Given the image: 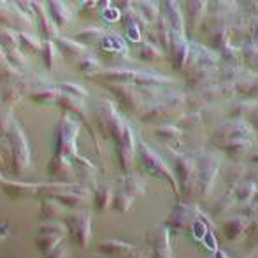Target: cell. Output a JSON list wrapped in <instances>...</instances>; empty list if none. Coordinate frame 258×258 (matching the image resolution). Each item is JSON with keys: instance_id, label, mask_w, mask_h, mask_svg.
Instances as JSON below:
<instances>
[{"instance_id": "obj_1", "label": "cell", "mask_w": 258, "mask_h": 258, "mask_svg": "<svg viewBox=\"0 0 258 258\" xmlns=\"http://www.w3.org/2000/svg\"><path fill=\"white\" fill-rule=\"evenodd\" d=\"M0 162L4 169H9L14 176H23L32 165L30 148L23 126L14 119L7 134L2 136L0 146Z\"/></svg>"}, {"instance_id": "obj_39", "label": "cell", "mask_w": 258, "mask_h": 258, "mask_svg": "<svg viewBox=\"0 0 258 258\" xmlns=\"http://www.w3.org/2000/svg\"><path fill=\"white\" fill-rule=\"evenodd\" d=\"M163 49L160 48V46L153 44L151 41L144 42L143 46H141L139 49V58L144 61H162L163 60Z\"/></svg>"}, {"instance_id": "obj_15", "label": "cell", "mask_w": 258, "mask_h": 258, "mask_svg": "<svg viewBox=\"0 0 258 258\" xmlns=\"http://www.w3.org/2000/svg\"><path fill=\"white\" fill-rule=\"evenodd\" d=\"M41 183H28V181H9L2 176V191L9 199H28L37 197Z\"/></svg>"}, {"instance_id": "obj_8", "label": "cell", "mask_w": 258, "mask_h": 258, "mask_svg": "<svg viewBox=\"0 0 258 258\" xmlns=\"http://www.w3.org/2000/svg\"><path fill=\"white\" fill-rule=\"evenodd\" d=\"M114 146H116V155H118L121 172L123 174L134 172V167H136V160H137V136L132 130V126L126 125L125 134H123V137Z\"/></svg>"}, {"instance_id": "obj_25", "label": "cell", "mask_w": 258, "mask_h": 258, "mask_svg": "<svg viewBox=\"0 0 258 258\" xmlns=\"http://www.w3.org/2000/svg\"><path fill=\"white\" fill-rule=\"evenodd\" d=\"M112 199H114V190L111 184H102L93 190V207L97 213H105L109 207H112Z\"/></svg>"}, {"instance_id": "obj_9", "label": "cell", "mask_w": 258, "mask_h": 258, "mask_svg": "<svg viewBox=\"0 0 258 258\" xmlns=\"http://www.w3.org/2000/svg\"><path fill=\"white\" fill-rule=\"evenodd\" d=\"M146 242L151 249V255L156 258H170L172 256V246H170L169 227L165 223H160L150 228L146 234Z\"/></svg>"}, {"instance_id": "obj_43", "label": "cell", "mask_w": 258, "mask_h": 258, "mask_svg": "<svg viewBox=\"0 0 258 258\" xmlns=\"http://www.w3.org/2000/svg\"><path fill=\"white\" fill-rule=\"evenodd\" d=\"M102 18L109 23H114V21L121 20V9L119 7H107V9L102 13Z\"/></svg>"}, {"instance_id": "obj_26", "label": "cell", "mask_w": 258, "mask_h": 258, "mask_svg": "<svg viewBox=\"0 0 258 258\" xmlns=\"http://www.w3.org/2000/svg\"><path fill=\"white\" fill-rule=\"evenodd\" d=\"M54 104H56L61 111L74 112V114H78V116L88 112V111H86V107H85V102H83V97L71 95V93L61 92L60 95H58V99H56V102H54Z\"/></svg>"}, {"instance_id": "obj_27", "label": "cell", "mask_w": 258, "mask_h": 258, "mask_svg": "<svg viewBox=\"0 0 258 258\" xmlns=\"http://www.w3.org/2000/svg\"><path fill=\"white\" fill-rule=\"evenodd\" d=\"M46 7H48L49 14H51L54 23L58 25V28L71 23L72 13L69 11V7L65 6L61 0H46Z\"/></svg>"}, {"instance_id": "obj_11", "label": "cell", "mask_w": 258, "mask_h": 258, "mask_svg": "<svg viewBox=\"0 0 258 258\" xmlns=\"http://www.w3.org/2000/svg\"><path fill=\"white\" fill-rule=\"evenodd\" d=\"M220 169V160L214 155H204L197 162V176H199V191L207 195L213 188L214 177Z\"/></svg>"}, {"instance_id": "obj_14", "label": "cell", "mask_w": 258, "mask_h": 258, "mask_svg": "<svg viewBox=\"0 0 258 258\" xmlns=\"http://www.w3.org/2000/svg\"><path fill=\"white\" fill-rule=\"evenodd\" d=\"M137 69L134 67H107L99 71L97 74H93L90 79H93L95 83H132L134 76H136Z\"/></svg>"}, {"instance_id": "obj_4", "label": "cell", "mask_w": 258, "mask_h": 258, "mask_svg": "<svg viewBox=\"0 0 258 258\" xmlns=\"http://www.w3.org/2000/svg\"><path fill=\"white\" fill-rule=\"evenodd\" d=\"M81 121L74 119L67 111L60 116L56 123V128H54V150L53 153L65 155L69 158H74L79 155L78 148V137L79 130H81Z\"/></svg>"}, {"instance_id": "obj_44", "label": "cell", "mask_w": 258, "mask_h": 258, "mask_svg": "<svg viewBox=\"0 0 258 258\" xmlns=\"http://www.w3.org/2000/svg\"><path fill=\"white\" fill-rule=\"evenodd\" d=\"M13 4L21 9L23 13H27L28 16H34L35 14V9H34V0H13Z\"/></svg>"}, {"instance_id": "obj_10", "label": "cell", "mask_w": 258, "mask_h": 258, "mask_svg": "<svg viewBox=\"0 0 258 258\" xmlns=\"http://www.w3.org/2000/svg\"><path fill=\"white\" fill-rule=\"evenodd\" d=\"M48 176L53 181H61V183H76L78 176H76V169L72 158L65 155L53 153V156L48 162Z\"/></svg>"}, {"instance_id": "obj_35", "label": "cell", "mask_w": 258, "mask_h": 258, "mask_svg": "<svg viewBox=\"0 0 258 258\" xmlns=\"http://www.w3.org/2000/svg\"><path fill=\"white\" fill-rule=\"evenodd\" d=\"M134 195H130L128 191L125 190V188L119 184V188L114 191V199H112V209L116 211V213H126V211L132 207L134 204Z\"/></svg>"}, {"instance_id": "obj_3", "label": "cell", "mask_w": 258, "mask_h": 258, "mask_svg": "<svg viewBox=\"0 0 258 258\" xmlns=\"http://www.w3.org/2000/svg\"><path fill=\"white\" fill-rule=\"evenodd\" d=\"M137 160H139L141 167L143 170H146L150 176L158 177L162 181H167L172 191L176 194V197L181 195V186H179V181H177L176 174L174 170L163 162V158L160 156L150 144H146L139 136H137Z\"/></svg>"}, {"instance_id": "obj_40", "label": "cell", "mask_w": 258, "mask_h": 258, "mask_svg": "<svg viewBox=\"0 0 258 258\" xmlns=\"http://www.w3.org/2000/svg\"><path fill=\"white\" fill-rule=\"evenodd\" d=\"M244 230V221L241 218H234V220H228L227 223L223 225V232L228 239H237L239 235Z\"/></svg>"}, {"instance_id": "obj_7", "label": "cell", "mask_w": 258, "mask_h": 258, "mask_svg": "<svg viewBox=\"0 0 258 258\" xmlns=\"http://www.w3.org/2000/svg\"><path fill=\"white\" fill-rule=\"evenodd\" d=\"M174 174L181 186V195L191 197L199 188V176H197V162L190 155L181 153L174 160Z\"/></svg>"}, {"instance_id": "obj_45", "label": "cell", "mask_w": 258, "mask_h": 258, "mask_svg": "<svg viewBox=\"0 0 258 258\" xmlns=\"http://www.w3.org/2000/svg\"><path fill=\"white\" fill-rule=\"evenodd\" d=\"M253 190H255V186L251 183H241L235 190V195H237V199L244 201L246 197H249V194H253Z\"/></svg>"}, {"instance_id": "obj_5", "label": "cell", "mask_w": 258, "mask_h": 258, "mask_svg": "<svg viewBox=\"0 0 258 258\" xmlns=\"http://www.w3.org/2000/svg\"><path fill=\"white\" fill-rule=\"evenodd\" d=\"M65 225L69 228V237L76 246L85 249L92 239V211L86 209H72L65 214Z\"/></svg>"}, {"instance_id": "obj_18", "label": "cell", "mask_w": 258, "mask_h": 258, "mask_svg": "<svg viewBox=\"0 0 258 258\" xmlns=\"http://www.w3.org/2000/svg\"><path fill=\"white\" fill-rule=\"evenodd\" d=\"M34 9L35 16L39 20V28H41V34L44 39H56L58 37V25L54 23V20L49 14L48 7L41 2V0H34Z\"/></svg>"}, {"instance_id": "obj_34", "label": "cell", "mask_w": 258, "mask_h": 258, "mask_svg": "<svg viewBox=\"0 0 258 258\" xmlns=\"http://www.w3.org/2000/svg\"><path fill=\"white\" fill-rule=\"evenodd\" d=\"M63 239L65 237L54 235V234H37V237H35V246H37V249L42 255L49 256V253H51L60 242H63Z\"/></svg>"}, {"instance_id": "obj_20", "label": "cell", "mask_w": 258, "mask_h": 258, "mask_svg": "<svg viewBox=\"0 0 258 258\" xmlns=\"http://www.w3.org/2000/svg\"><path fill=\"white\" fill-rule=\"evenodd\" d=\"M56 46L60 49V54L69 61H78L79 58H83L86 54V46L81 44L76 39H67V37H56Z\"/></svg>"}, {"instance_id": "obj_32", "label": "cell", "mask_w": 258, "mask_h": 258, "mask_svg": "<svg viewBox=\"0 0 258 258\" xmlns=\"http://www.w3.org/2000/svg\"><path fill=\"white\" fill-rule=\"evenodd\" d=\"M18 39H20V49L27 56H34V54H41L42 51V42L37 37L25 32H18Z\"/></svg>"}, {"instance_id": "obj_2", "label": "cell", "mask_w": 258, "mask_h": 258, "mask_svg": "<svg viewBox=\"0 0 258 258\" xmlns=\"http://www.w3.org/2000/svg\"><path fill=\"white\" fill-rule=\"evenodd\" d=\"M92 119H93V123H95L97 132L102 136V139L112 141L114 144L123 137L126 125H128V123L118 114L116 105L107 99L97 100L92 111Z\"/></svg>"}, {"instance_id": "obj_29", "label": "cell", "mask_w": 258, "mask_h": 258, "mask_svg": "<svg viewBox=\"0 0 258 258\" xmlns=\"http://www.w3.org/2000/svg\"><path fill=\"white\" fill-rule=\"evenodd\" d=\"M119 184H121L130 195H134V197H143V195L146 194V183H144V179L137 172L125 174Z\"/></svg>"}, {"instance_id": "obj_22", "label": "cell", "mask_w": 258, "mask_h": 258, "mask_svg": "<svg viewBox=\"0 0 258 258\" xmlns=\"http://www.w3.org/2000/svg\"><path fill=\"white\" fill-rule=\"evenodd\" d=\"M132 83L136 86H172L174 79L158 74L155 71H141V69H137Z\"/></svg>"}, {"instance_id": "obj_36", "label": "cell", "mask_w": 258, "mask_h": 258, "mask_svg": "<svg viewBox=\"0 0 258 258\" xmlns=\"http://www.w3.org/2000/svg\"><path fill=\"white\" fill-rule=\"evenodd\" d=\"M76 67H78V72L85 74L86 78H92L93 74H97L99 71H102L100 61L97 60L95 56H92V54H85L83 58H79V60L76 61Z\"/></svg>"}, {"instance_id": "obj_17", "label": "cell", "mask_w": 258, "mask_h": 258, "mask_svg": "<svg viewBox=\"0 0 258 258\" xmlns=\"http://www.w3.org/2000/svg\"><path fill=\"white\" fill-rule=\"evenodd\" d=\"M72 163H74V169H76V176H78V183L86 184L88 188L95 190L99 184H97V169L92 162H90L86 156H74L72 158Z\"/></svg>"}, {"instance_id": "obj_41", "label": "cell", "mask_w": 258, "mask_h": 258, "mask_svg": "<svg viewBox=\"0 0 258 258\" xmlns=\"http://www.w3.org/2000/svg\"><path fill=\"white\" fill-rule=\"evenodd\" d=\"M58 88H60V92L63 93H71V95H78V97H83L85 99L86 95H88V92H86L83 86H79L78 83H72V81H61V83H56Z\"/></svg>"}, {"instance_id": "obj_19", "label": "cell", "mask_w": 258, "mask_h": 258, "mask_svg": "<svg viewBox=\"0 0 258 258\" xmlns=\"http://www.w3.org/2000/svg\"><path fill=\"white\" fill-rule=\"evenodd\" d=\"M32 16H28L27 13H23L21 9H18L14 6V9H7V2L2 0V25L9 28H28L32 25Z\"/></svg>"}, {"instance_id": "obj_38", "label": "cell", "mask_w": 258, "mask_h": 258, "mask_svg": "<svg viewBox=\"0 0 258 258\" xmlns=\"http://www.w3.org/2000/svg\"><path fill=\"white\" fill-rule=\"evenodd\" d=\"M58 53H60V49H58L56 42H53L51 39H46L44 42H42V51H41V56H42V61H44L46 69H51L54 67V63H56V58H58Z\"/></svg>"}, {"instance_id": "obj_21", "label": "cell", "mask_w": 258, "mask_h": 258, "mask_svg": "<svg viewBox=\"0 0 258 258\" xmlns=\"http://www.w3.org/2000/svg\"><path fill=\"white\" fill-rule=\"evenodd\" d=\"M160 7H162V13L165 14V18L169 20L172 30L184 34V18L183 13H181L179 2L177 0H160Z\"/></svg>"}, {"instance_id": "obj_33", "label": "cell", "mask_w": 258, "mask_h": 258, "mask_svg": "<svg viewBox=\"0 0 258 258\" xmlns=\"http://www.w3.org/2000/svg\"><path fill=\"white\" fill-rule=\"evenodd\" d=\"M23 97V90L20 88L16 81L14 83H6L2 88V105L4 107H14Z\"/></svg>"}, {"instance_id": "obj_37", "label": "cell", "mask_w": 258, "mask_h": 258, "mask_svg": "<svg viewBox=\"0 0 258 258\" xmlns=\"http://www.w3.org/2000/svg\"><path fill=\"white\" fill-rule=\"evenodd\" d=\"M134 7H136L150 23H155L160 16L158 6H156L155 2H151V0H134Z\"/></svg>"}, {"instance_id": "obj_13", "label": "cell", "mask_w": 258, "mask_h": 258, "mask_svg": "<svg viewBox=\"0 0 258 258\" xmlns=\"http://www.w3.org/2000/svg\"><path fill=\"white\" fill-rule=\"evenodd\" d=\"M194 214H195L194 206L177 204L169 213V216L165 218L163 223L169 228H174V230H177V232H186V230H190V227L194 225Z\"/></svg>"}, {"instance_id": "obj_28", "label": "cell", "mask_w": 258, "mask_h": 258, "mask_svg": "<svg viewBox=\"0 0 258 258\" xmlns=\"http://www.w3.org/2000/svg\"><path fill=\"white\" fill-rule=\"evenodd\" d=\"M60 88L58 85H46V86H41V88L34 90V92L28 93L32 102H37V104H51V102H56L58 95H60Z\"/></svg>"}, {"instance_id": "obj_47", "label": "cell", "mask_w": 258, "mask_h": 258, "mask_svg": "<svg viewBox=\"0 0 258 258\" xmlns=\"http://www.w3.org/2000/svg\"><path fill=\"white\" fill-rule=\"evenodd\" d=\"M249 160H251L253 163H256V165H258V153H255V155H253V156H251V158H249Z\"/></svg>"}, {"instance_id": "obj_16", "label": "cell", "mask_w": 258, "mask_h": 258, "mask_svg": "<svg viewBox=\"0 0 258 258\" xmlns=\"http://www.w3.org/2000/svg\"><path fill=\"white\" fill-rule=\"evenodd\" d=\"M102 255H109V256H141L139 248L136 244H130L126 241H119V239H107V241L99 242L97 246Z\"/></svg>"}, {"instance_id": "obj_12", "label": "cell", "mask_w": 258, "mask_h": 258, "mask_svg": "<svg viewBox=\"0 0 258 258\" xmlns=\"http://www.w3.org/2000/svg\"><path fill=\"white\" fill-rule=\"evenodd\" d=\"M170 63L174 71H183L190 58V42L184 39V34L172 30V41H170Z\"/></svg>"}, {"instance_id": "obj_24", "label": "cell", "mask_w": 258, "mask_h": 258, "mask_svg": "<svg viewBox=\"0 0 258 258\" xmlns=\"http://www.w3.org/2000/svg\"><path fill=\"white\" fill-rule=\"evenodd\" d=\"M155 136H156V139L169 144L170 148L181 146V139H183L181 128L177 125H174V123H162V125H156Z\"/></svg>"}, {"instance_id": "obj_23", "label": "cell", "mask_w": 258, "mask_h": 258, "mask_svg": "<svg viewBox=\"0 0 258 258\" xmlns=\"http://www.w3.org/2000/svg\"><path fill=\"white\" fill-rule=\"evenodd\" d=\"M65 207L63 204L56 201L54 197L41 199V211H39V220L49 221V220H63L65 218Z\"/></svg>"}, {"instance_id": "obj_30", "label": "cell", "mask_w": 258, "mask_h": 258, "mask_svg": "<svg viewBox=\"0 0 258 258\" xmlns=\"http://www.w3.org/2000/svg\"><path fill=\"white\" fill-rule=\"evenodd\" d=\"M105 34H107V30L102 27H88V28H85V30L78 32V34L74 35V39L85 46H92V44L99 46L100 41L105 37Z\"/></svg>"}, {"instance_id": "obj_31", "label": "cell", "mask_w": 258, "mask_h": 258, "mask_svg": "<svg viewBox=\"0 0 258 258\" xmlns=\"http://www.w3.org/2000/svg\"><path fill=\"white\" fill-rule=\"evenodd\" d=\"M0 74H2L4 83H14L23 76V69L16 67V65L7 58V54L2 51V58H0Z\"/></svg>"}, {"instance_id": "obj_6", "label": "cell", "mask_w": 258, "mask_h": 258, "mask_svg": "<svg viewBox=\"0 0 258 258\" xmlns=\"http://www.w3.org/2000/svg\"><path fill=\"white\" fill-rule=\"evenodd\" d=\"M121 107V111L128 112V114H139L141 109H143V97L139 93L134 83H100Z\"/></svg>"}, {"instance_id": "obj_46", "label": "cell", "mask_w": 258, "mask_h": 258, "mask_svg": "<svg viewBox=\"0 0 258 258\" xmlns=\"http://www.w3.org/2000/svg\"><path fill=\"white\" fill-rule=\"evenodd\" d=\"M49 256H53V258H65V256H69V248L63 244V242H60V244H58L56 248H54L53 251L49 253Z\"/></svg>"}, {"instance_id": "obj_42", "label": "cell", "mask_w": 258, "mask_h": 258, "mask_svg": "<svg viewBox=\"0 0 258 258\" xmlns=\"http://www.w3.org/2000/svg\"><path fill=\"white\" fill-rule=\"evenodd\" d=\"M14 123V118H13V107H4L2 109V118H0V132L7 134V130L11 128V125Z\"/></svg>"}]
</instances>
